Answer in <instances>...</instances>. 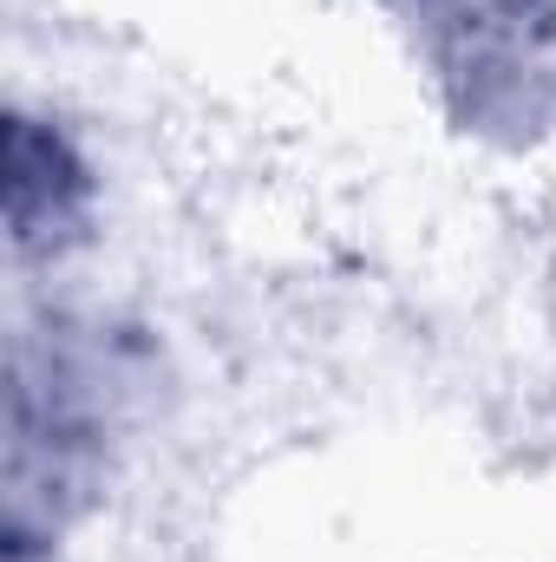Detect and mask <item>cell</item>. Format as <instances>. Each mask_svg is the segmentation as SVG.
Returning <instances> with one entry per match:
<instances>
[{
    "instance_id": "cell-1",
    "label": "cell",
    "mask_w": 556,
    "mask_h": 562,
    "mask_svg": "<svg viewBox=\"0 0 556 562\" xmlns=\"http://www.w3.org/2000/svg\"><path fill=\"white\" fill-rule=\"evenodd\" d=\"M86 203H92V170L66 144V132L13 112L7 119V229H13V249L33 256V249L73 243L86 223Z\"/></svg>"
}]
</instances>
